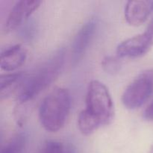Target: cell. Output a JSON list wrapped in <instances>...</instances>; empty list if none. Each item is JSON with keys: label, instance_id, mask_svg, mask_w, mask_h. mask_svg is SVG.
Returning a JSON list of instances; mask_svg holds the SVG:
<instances>
[{"label": "cell", "instance_id": "1", "mask_svg": "<svg viewBox=\"0 0 153 153\" xmlns=\"http://www.w3.org/2000/svg\"><path fill=\"white\" fill-rule=\"evenodd\" d=\"M65 58L64 48L55 51L47 60L42 63L28 77H25L20 87L17 100L20 103L32 100L46 89L59 75Z\"/></svg>", "mask_w": 153, "mask_h": 153}, {"label": "cell", "instance_id": "2", "mask_svg": "<svg viewBox=\"0 0 153 153\" xmlns=\"http://www.w3.org/2000/svg\"><path fill=\"white\" fill-rule=\"evenodd\" d=\"M71 107L70 92L63 88H55L40 103L39 118L48 131L56 132L64 126Z\"/></svg>", "mask_w": 153, "mask_h": 153}, {"label": "cell", "instance_id": "3", "mask_svg": "<svg viewBox=\"0 0 153 153\" xmlns=\"http://www.w3.org/2000/svg\"><path fill=\"white\" fill-rule=\"evenodd\" d=\"M86 109L101 123L108 125L114 117V106L107 87L98 80L89 83L86 94Z\"/></svg>", "mask_w": 153, "mask_h": 153}, {"label": "cell", "instance_id": "4", "mask_svg": "<svg viewBox=\"0 0 153 153\" xmlns=\"http://www.w3.org/2000/svg\"><path fill=\"white\" fill-rule=\"evenodd\" d=\"M153 93V70L140 73L128 85L122 95L123 105L136 109L143 105Z\"/></svg>", "mask_w": 153, "mask_h": 153}, {"label": "cell", "instance_id": "5", "mask_svg": "<svg viewBox=\"0 0 153 153\" xmlns=\"http://www.w3.org/2000/svg\"><path fill=\"white\" fill-rule=\"evenodd\" d=\"M97 27V20L94 17L88 19L83 24L77 34L72 44L71 62L73 66H76L82 59L90 43L94 37Z\"/></svg>", "mask_w": 153, "mask_h": 153}, {"label": "cell", "instance_id": "6", "mask_svg": "<svg viewBox=\"0 0 153 153\" xmlns=\"http://www.w3.org/2000/svg\"><path fill=\"white\" fill-rule=\"evenodd\" d=\"M42 1L39 0H19L12 7L4 25V30L9 32L24 24L25 20L37 10Z\"/></svg>", "mask_w": 153, "mask_h": 153}, {"label": "cell", "instance_id": "7", "mask_svg": "<svg viewBox=\"0 0 153 153\" xmlns=\"http://www.w3.org/2000/svg\"><path fill=\"white\" fill-rule=\"evenodd\" d=\"M152 46V42L143 32L120 43L117 48V53L120 58H139L149 52Z\"/></svg>", "mask_w": 153, "mask_h": 153}, {"label": "cell", "instance_id": "8", "mask_svg": "<svg viewBox=\"0 0 153 153\" xmlns=\"http://www.w3.org/2000/svg\"><path fill=\"white\" fill-rule=\"evenodd\" d=\"M152 11L153 0H134L127 1L124 15L130 25L139 26L145 22Z\"/></svg>", "mask_w": 153, "mask_h": 153}, {"label": "cell", "instance_id": "9", "mask_svg": "<svg viewBox=\"0 0 153 153\" xmlns=\"http://www.w3.org/2000/svg\"><path fill=\"white\" fill-rule=\"evenodd\" d=\"M27 51L21 44H15L1 50L0 67L7 72L14 71L25 63Z\"/></svg>", "mask_w": 153, "mask_h": 153}, {"label": "cell", "instance_id": "10", "mask_svg": "<svg viewBox=\"0 0 153 153\" xmlns=\"http://www.w3.org/2000/svg\"><path fill=\"white\" fill-rule=\"evenodd\" d=\"M102 126L101 123L94 115L84 109L80 112L78 117V127L84 135H90Z\"/></svg>", "mask_w": 153, "mask_h": 153}, {"label": "cell", "instance_id": "11", "mask_svg": "<svg viewBox=\"0 0 153 153\" xmlns=\"http://www.w3.org/2000/svg\"><path fill=\"white\" fill-rule=\"evenodd\" d=\"M25 78V74L22 72L1 75L0 78V90L1 97L7 96L10 94L19 84L22 85Z\"/></svg>", "mask_w": 153, "mask_h": 153}, {"label": "cell", "instance_id": "12", "mask_svg": "<svg viewBox=\"0 0 153 153\" xmlns=\"http://www.w3.org/2000/svg\"><path fill=\"white\" fill-rule=\"evenodd\" d=\"M26 143V136L24 133L16 134L1 148L0 153H23Z\"/></svg>", "mask_w": 153, "mask_h": 153}, {"label": "cell", "instance_id": "13", "mask_svg": "<svg viewBox=\"0 0 153 153\" xmlns=\"http://www.w3.org/2000/svg\"><path fill=\"white\" fill-rule=\"evenodd\" d=\"M120 57L118 56H106L102 60V65L106 73L109 74H116L120 70L121 61H120Z\"/></svg>", "mask_w": 153, "mask_h": 153}, {"label": "cell", "instance_id": "14", "mask_svg": "<svg viewBox=\"0 0 153 153\" xmlns=\"http://www.w3.org/2000/svg\"><path fill=\"white\" fill-rule=\"evenodd\" d=\"M64 145L56 140H47L42 145L37 153H63Z\"/></svg>", "mask_w": 153, "mask_h": 153}, {"label": "cell", "instance_id": "15", "mask_svg": "<svg viewBox=\"0 0 153 153\" xmlns=\"http://www.w3.org/2000/svg\"><path fill=\"white\" fill-rule=\"evenodd\" d=\"M143 117L146 120L153 121V100L143 111Z\"/></svg>", "mask_w": 153, "mask_h": 153}, {"label": "cell", "instance_id": "16", "mask_svg": "<svg viewBox=\"0 0 153 153\" xmlns=\"http://www.w3.org/2000/svg\"><path fill=\"white\" fill-rule=\"evenodd\" d=\"M145 34L148 37V38L150 40V41L152 42L153 44V17L150 20L149 23L148 24L147 27H146V30L144 31Z\"/></svg>", "mask_w": 153, "mask_h": 153}, {"label": "cell", "instance_id": "17", "mask_svg": "<svg viewBox=\"0 0 153 153\" xmlns=\"http://www.w3.org/2000/svg\"><path fill=\"white\" fill-rule=\"evenodd\" d=\"M63 153H77V152L72 146H67L66 147L64 146V152Z\"/></svg>", "mask_w": 153, "mask_h": 153}, {"label": "cell", "instance_id": "18", "mask_svg": "<svg viewBox=\"0 0 153 153\" xmlns=\"http://www.w3.org/2000/svg\"><path fill=\"white\" fill-rule=\"evenodd\" d=\"M149 153H153V143L152 146H151L150 149H149Z\"/></svg>", "mask_w": 153, "mask_h": 153}]
</instances>
